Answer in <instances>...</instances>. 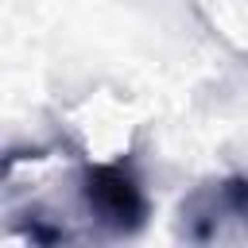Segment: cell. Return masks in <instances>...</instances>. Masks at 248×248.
<instances>
[{
	"instance_id": "obj_1",
	"label": "cell",
	"mask_w": 248,
	"mask_h": 248,
	"mask_svg": "<svg viewBox=\"0 0 248 248\" xmlns=\"http://www.w3.org/2000/svg\"><path fill=\"white\" fill-rule=\"evenodd\" d=\"M81 198H85L89 217L116 236H128V232L143 229V221H147V194H143V186L128 163L85 167Z\"/></svg>"
},
{
	"instance_id": "obj_2",
	"label": "cell",
	"mask_w": 248,
	"mask_h": 248,
	"mask_svg": "<svg viewBox=\"0 0 248 248\" xmlns=\"http://www.w3.org/2000/svg\"><path fill=\"white\" fill-rule=\"evenodd\" d=\"M182 232L190 240H225L248 232V178L229 174L198 186L182 202Z\"/></svg>"
}]
</instances>
